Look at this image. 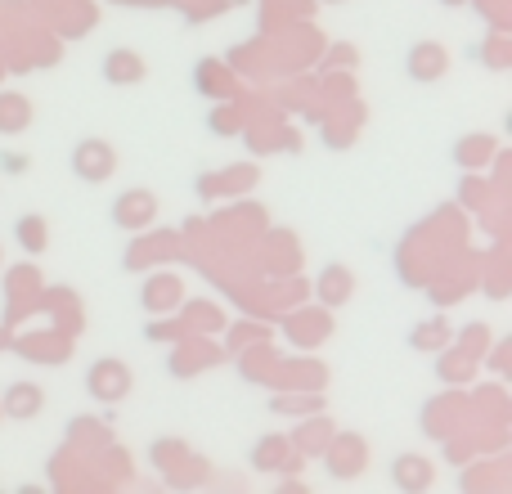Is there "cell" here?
I'll use <instances>...</instances> for the list:
<instances>
[{
  "label": "cell",
  "mask_w": 512,
  "mask_h": 494,
  "mask_svg": "<svg viewBox=\"0 0 512 494\" xmlns=\"http://www.w3.org/2000/svg\"><path fill=\"white\" fill-rule=\"evenodd\" d=\"M0 131H27V104L23 99H0Z\"/></svg>",
  "instance_id": "6da1fadb"
},
{
  "label": "cell",
  "mask_w": 512,
  "mask_h": 494,
  "mask_svg": "<svg viewBox=\"0 0 512 494\" xmlns=\"http://www.w3.org/2000/svg\"><path fill=\"white\" fill-rule=\"evenodd\" d=\"M18 243H23L27 252H41V247H45V221H41V216L18 221Z\"/></svg>",
  "instance_id": "7a4b0ae2"
},
{
  "label": "cell",
  "mask_w": 512,
  "mask_h": 494,
  "mask_svg": "<svg viewBox=\"0 0 512 494\" xmlns=\"http://www.w3.org/2000/svg\"><path fill=\"white\" fill-rule=\"evenodd\" d=\"M0 167H5V171H23V158H9V153H5V158H0Z\"/></svg>",
  "instance_id": "277c9868"
},
{
  "label": "cell",
  "mask_w": 512,
  "mask_h": 494,
  "mask_svg": "<svg viewBox=\"0 0 512 494\" xmlns=\"http://www.w3.org/2000/svg\"><path fill=\"white\" fill-rule=\"evenodd\" d=\"M9 400H14V418H32L36 405H41V391L23 382V387H14V396H9Z\"/></svg>",
  "instance_id": "3957f363"
}]
</instances>
